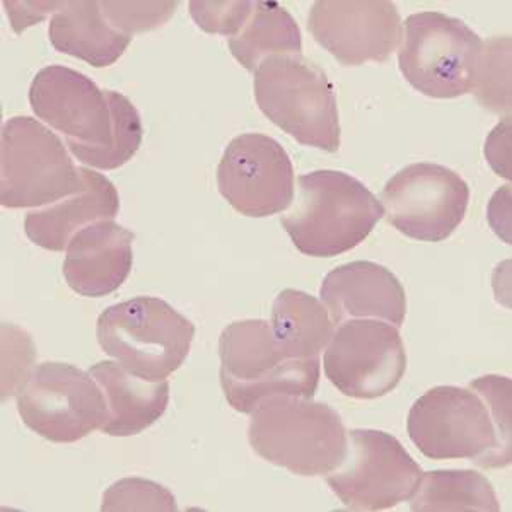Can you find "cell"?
Listing matches in <instances>:
<instances>
[{
    "label": "cell",
    "mask_w": 512,
    "mask_h": 512,
    "mask_svg": "<svg viewBox=\"0 0 512 512\" xmlns=\"http://www.w3.org/2000/svg\"><path fill=\"white\" fill-rule=\"evenodd\" d=\"M408 436L431 460L511 465V381L483 376L466 388L436 386L412 405Z\"/></svg>",
    "instance_id": "obj_1"
},
{
    "label": "cell",
    "mask_w": 512,
    "mask_h": 512,
    "mask_svg": "<svg viewBox=\"0 0 512 512\" xmlns=\"http://www.w3.org/2000/svg\"><path fill=\"white\" fill-rule=\"evenodd\" d=\"M30 105L36 117L65 135L74 158L93 168H120L142 144L144 128L134 103L64 65H48L36 74Z\"/></svg>",
    "instance_id": "obj_2"
},
{
    "label": "cell",
    "mask_w": 512,
    "mask_h": 512,
    "mask_svg": "<svg viewBox=\"0 0 512 512\" xmlns=\"http://www.w3.org/2000/svg\"><path fill=\"white\" fill-rule=\"evenodd\" d=\"M383 216V205L364 183L320 169L299 176L297 202L280 222L303 255L332 258L361 245Z\"/></svg>",
    "instance_id": "obj_3"
},
{
    "label": "cell",
    "mask_w": 512,
    "mask_h": 512,
    "mask_svg": "<svg viewBox=\"0 0 512 512\" xmlns=\"http://www.w3.org/2000/svg\"><path fill=\"white\" fill-rule=\"evenodd\" d=\"M248 439L260 458L301 477H325L342 465L349 437L340 415L313 398L274 396L251 414Z\"/></svg>",
    "instance_id": "obj_4"
},
{
    "label": "cell",
    "mask_w": 512,
    "mask_h": 512,
    "mask_svg": "<svg viewBox=\"0 0 512 512\" xmlns=\"http://www.w3.org/2000/svg\"><path fill=\"white\" fill-rule=\"evenodd\" d=\"M221 386L239 414H253L268 398L311 400L320 383V361H299L280 347L267 320L234 321L219 338Z\"/></svg>",
    "instance_id": "obj_5"
},
{
    "label": "cell",
    "mask_w": 512,
    "mask_h": 512,
    "mask_svg": "<svg viewBox=\"0 0 512 512\" xmlns=\"http://www.w3.org/2000/svg\"><path fill=\"white\" fill-rule=\"evenodd\" d=\"M101 349L130 373L166 381L185 362L195 325L159 297H134L106 308L96 325Z\"/></svg>",
    "instance_id": "obj_6"
},
{
    "label": "cell",
    "mask_w": 512,
    "mask_h": 512,
    "mask_svg": "<svg viewBox=\"0 0 512 512\" xmlns=\"http://www.w3.org/2000/svg\"><path fill=\"white\" fill-rule=\"evenodd\" d=\"M256 105L303 146L340 149V120L332 82L303 55H275L255 70Z\"/></svg>",
    "instance_id": "obj_7"
},
{
    "label": "cell",
    "mask_w": 512,
    "mask_h": 512,
    "mask_svg": "<svg viewBox=\"0 0 512 512\" xmlns=\"http://www.w3.org/2000/svg\"><path fill=\"white\" fill-rule=\"evenodd\" d=\"M400 40V72L419 93L448 99L475 91L483 43L461 19L434 11L412 14Z\"/></svg>",
    "instance_id": "obj_8"
},
{
    "label": "cell",
    "mask_w": 512,
    "mask_h": 512,
    "mask_svg": "<svg viewBox=\"0 0 512 512\" xmlns=\"http://www.w3.org/2000/svg\"><path fill=\"white\" fill-rule=\"evenodd\" d=\"M0 202L7 209L48 207L82 187L59 135L30 117H12L2 127Z\"/></svg>",
    "instance_id": "obj_9"
},
{
    "label": "cell",
    "mask_w": 512,
    "mask_h": 512,
    "mask_svg": "<svg viewBox=\"0 0 512 512\" xmlns=\"http://www.w3.org/2000/svg\"><path fill=\"white\" fill-rule=\"evenodd\" d=\"M24 424L52 443H77L108 420L105 395L96 379L64 362H43L18 393Z\"/></svg>",
    "instance_id": "obj_10"
},
{
    "label": "cell",
    "mask_w": 512,
    "mask_h": 512,
    "mask_svg": "<svg viewBox=\"0 0 512 512\" xmlns=\"http://www.w3.org/2000/svg\"><path fill=\"white\" fill-rule=\"evenodd\" d=\"M344 463L326 477L352 511H384L412 499L422 478L419 463L388 432L352 429Z\"/></svg>",
    "instance_id": "obj_11"
},
{
    "label": "cell",
    "mask_w": 512,
    "mask_h": 512,
    "mask_svg": "<svg viewBox=\"0 0 512 512\" xmlns=\"http://www.w3.org/2000/svg\"><path fill=\"white\" fill-rule=\"evenodd\" d=\"M470 202V188L453 169L415 163L391 178L383 195L384 216L407 238L441 243L458 229Z\"/></svg>",
    "instance_id": "obj_12"
},
{
    "label": "cell",
    "mask_w": 512,
    "mask_h": 512,
    "mask_svg": "<svg viewBox=\"0 0 512 512\" xmlns=\"http://www.w3.org/2000/svg\"><path fill=\"white\" fill-rule=\"evenodd\" d=\"M326 378L357 400L388 395L407 371V352L396 326L378 320H349L337 326L323 357Z\"/></svg>",
    "instance_id": "obj_13"
},
{
    "label": "cell",
    "mask_w": 512,
    "mask_h": 512,
    "mask_svg": "<svg viewBox=\"0 0 512 512\" xmlns=\"http://www.w3.org/2000/svg\"><path fill=\"white\" fill-rule=\"evenodd\" d=\"M222 197L246 217L280 214L294 202V168L286 149L263 134L229 142L217 166Z\"/></svg>",
    "instance_id": "obj_14"
},
{
    "label": "cell",
    "mask_w": 512,
    "mask_h": 512,
    "mask_svg": "<svg viewBox=\"0 0 512 512\" xmlns=\"http://www.w3.org/2000/svg\"><path fill=\"white\" fill-rule=\"evenodd\" d=\"M309 31L342 65L386 62L402 38V18L388 0H318Z\"/></svg>",
    "instance_id": "obj_15"
},
{
    "label": "cell",
    "mask_w": 512,
    "mask_h": 512,
    "mask_svg": "<svg viewBox=\"0 0 512 512\" xmlns=\"http://www.w3.org/2000/svg\"><path fill=\"white\" fill-rule=\"evenodd\" d=\"M333 325L349 320H378L400 328L407 316V294L388 268L374 262L340 265L320 289Z\"/></svg>",
    "instance_id": "obj_16"
},
{
    "label": "cell",
    "mask_w": 512,
    "mask_h": 512,
    "mask_svg": "<svg viewBox=\"0 0 512 512\" xmlns=\"http://www.w3.org/2000/svg\"><path fill=\"white\" fill-rule=\"evenodd\" d=\"M135 234L115 221L89 224L70 239L64 277L84 297H105L127 280L134 263Z\"/></svg>",
    "instance_id": "obj_17"
},
{
    "label": "cell",
    "mask_w": 512,
    "mask_h": 512,
    "mask_svg": "<svg viewBox=\"0 0 512 512\" xmlns=\"http://www.w3.org/2000/svg\"><path fill=\"white\" fill-rule=\"evenodd\" d=\"M82 187L55 204L30 212L24 233L43 250L64 251L70 239L89 224L113 221L120 210L117 188L106 176L81 168Z\"/></svg>",
    "instance_id": "obj_18"
},
{
    "label": "cell",
    "mask_w": 512,
    "mask_h": 512,
    "mask_svg": "<svg viewBox=\"0 0 512 512\" xmlns=\"http://www.w3.org/2000/svg\"><path fill=\"white\" fill-rule=\"evenodd\" d=\"M89 374L105 395L108 420L101 431L108 436H137L156 424L168 408V381H147L113 361L94 364Z\"/></svg>",
    "instance_id": "obj_19"
},
{
    "label": "cell",
    "mask_w": 512,
    "mask_h": 512,
    "mask_svg": "<svg viewBox=\"0 0 512 512\" xmlns=\"http://www.w3.org/2000/svg\"><path fill=\"white\" fill-rule=\"evenodd\" d=\"M48 36L57 52L98 69L115 64L132 41V36L111 26L96 0L62 2L50 21Z\"/></svg>",
    "instance_id": "obj_20"
},
{
    "label": "cell",
    "mask_w": 512,
    "mask_h": 512,
    "mask_svg": "<svg viewBox=\"0 0 512 512\" xmlns=\"http://www.w3.org/2000/svg\"><path fill=\"white\" fill-rule=\"evenodd\" d=\"M270 325L280 347L299 361H320L335 332L325 304L296 289H286L275 297Z\"/></svg>",
    "instance_id": "obj_21"
},
{
    "label": "cell",
    "mask_w": 512,
    "mask_h": 512,
    "mask_svg": "<svg viewBox=\"0 0 512 512\" xmlns=\"http://www.w3.org/2000/svg\"><path fill=\"white\" fill-rule=\"evenodd\" d=\"M234 59L255 72L275 55H301L303 36L287 9L279 2L256 0L241 30L227 40Z\"/></svg>",
    "instance_id": "obj_22"
},
{
    "label": "cell",
    "mask_w": 512,
    "mask_h": 512,
    "mask_svg": "<svg viewBox=\"0 0 512 512\" xmlns=\"http://www.w3.org/2000/svg\"><path fill=\"white\" fill-rule=\"evenodd\" d=\"M410 501L417 512L501 511L494 487L475 470L422 473Z\"/></svg>",
    "instance_id": "obj_23"
},
{
    "label": "cell",
    "mask_w": 512,
    "mask_h": 512,
    "mask_svg": "<svg viewBox=\"0 0 512 512\" xmlns=\"http://www.w3.org/2000/svg\"><path fill=\"white\" fill-rule=\"evenodd\" d=\"M509 38H495L485 45L478 64L477 93L480 103L495 113L511 111V89H509Z\"/></svg>",
    "instance_id": "obj_24"
},
{
    "label": "cell",
    "mask_w": 512,
    "mask_h": 512,
    "mask_svg": "<svg viewBox=\"0 0 512 512\" xmlns=\"http://www.w3.org/2000/svg\"><path fill=\"white\" fill-rule=\"evenodd\" d=\"M178 509L175 495L161 483L144 478H123L103 495L101 511H166Z\"/></svg>",
    "instance_id": "obj_25"
},
{
    "label": "cell",
    "mask_w": 512,
    "mask_h": 512,
    "mask_svg": "<svg viewBox=\"0 0 512 512\" xmlns=\"http://www.w3.org/2000/svg\"><path fill=\"white\" fill-rule=\"evenodd\" d=\"M101 7L111 26L132 36L166 23L178 2H101Z\"/></svg>",
    "instance_id": "obj_26"
},
{
    "label": "cell",
    "mask_w": 512,
    "mask_h": 512,
    "mask_svg": "<svg viewBox=\"0 0 512 512\" xmlns=\"http://www.w3.org/2000/svg\"><path fill=\"white\" fill-rule=\"evenodd\" d=\"M251 0L190 2V14L200 30L233 38L251 14Z\"/></svg>",
    "instance_id": "obj_27"
},
{
    "label": "cell",
    "mask_w": 512,
    "mask_h": 512,
    "mask_svg": "<svg viewBox=\"0 0 512 512\" xmlns=\"http://www.w3.org/2000/svg\"><path fill=\"white\" fill-rule=\"evenodd\" d=\"M21 6L26 9V12L16 9L9 0L4 2V7L7 9V14L11 18L16 33H21L28 26H33L36 21H41L50 12L59 11L62 2H21Z\"/></svg>",
    "instance_id": "obj_28"
}]
</instances>
